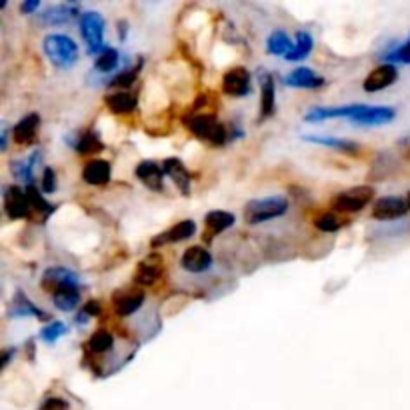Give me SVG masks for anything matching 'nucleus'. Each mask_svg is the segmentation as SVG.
I'll return each mask as SVG.
<instances>
[{
	"label": "nucleus",
	"mask_w": 410,
	"mask_h": 410,
	"mask_svg": "<svg viewBox=\"0 0 410 410\" xmlns=\"http://www.w3.org/2000/svg\"><path fill=\"white\" fill-rule=\"evenodd\" d=\"M39 410H68V402L64 398L52 396V398H46Z\"/></svg>",
	"instance_id": "40"
},
{
	"label": "nucleus",
	"mask_w": 410,
	"mask_h": 410,
	"mask_svg": "<svg viewBox=\"0 0 410 410\" xmlns=\"http://www.w3.org/2000/svg\"><path fill=\"white\" fill-rule=\"evenodd\" d=\"M372 196L374 190L370 186H356L336 194L330 203V208L334 212H360L372 201Z\"/></svg>",
	"instance_id": "5"
},
{
	"label": "nucleus",
	"mask_w": 410,
	"mask_h": 410,
	"mask_svg": "<svg viewBox=\"0 0 410 410\" xmlns=\"http://www.w3.org/2000/svg\"><path fill=\"white\" fill-rule=\"evenodd\" d=\"M307 143L322 144L328 148H334V150H340V152H347V154H356L358 152V144L352 143V141H345V139H332V136H312L308 134L305 136Z\"/></svg>",
	"instance_id": "31"
},
{
	"label": "nucleus",
	"mask_w": 410,
	"mask_h": 410,
	"mask_svg": "<svg viewBox=\"0 0 410 410\" xmlns=\"http://www.w3.org/2000/svg\"><path fill=\"white\" fill-rule=\"evenodd\" d=\"M82 39L88 46L90 54H101L104 48V19L99 12H84L81 14Z\"/></svg>",
	"instance_id": "4"
},
{
	"label": "nucleus",
	"mask_w": 410,
	"mask_h": 410,
	"mask_svg": "<svg viewBox=\"0 0 410 410\" xmlns=\"http://www.w3.org/2000/svg\"><path fill=\"white\" fill-rule=\"evenodd\" d=\"M161 267L156 265H150V263H143L141 267L136 268V274H134V283L139 287H152L158 278H161Z\"/></svg>",
	"instance_id": "33"
},
{
	"label": "nucleus",
	"mask_w": 410,
	"mask_h": 410,
	"mask_svg": "<svg viewBox=\"0 0 410 410\" xmlns=\"http://www.w3.org/2000/svg\"><path fill=\"white\" fill-rule=\"evenodd\" d=\"M119 61H121V54H119V50H116V48H110V46H106L103 52L96 57L94 66H96V70H101V72H112V70L119 66Z\"/></svg>",
	"instance_id": "34"
},
{
	"label": "nucleus",
	"mask_w": 410,
	"mask_h": 410,
	"mask_svg": "<svg viewBox=\"0 0 410 410\" xmlns=\"http://www.w3.org/2000/svg\"><path fill=\"white\" fill-rule=\"evenodd\" d=\"M396 110L392 106H369V104H358L356 112L352 114L350 123L356 126H382L394 121Z\"/></svg>",
	"instance_id": "6"
},
{
	"label": "nucleus",
	"mask_w": 410,
	"mask_h": 410,
	"mask_svg": "<svg viewBox=\"0 0 410 410\" xmlns=\"http://www.w3.org/2000/svg\"><path fill=\"white\" fill-rule=\"evenodd\" d=\"M194 232H196V223H194V221H183V223L174 225L172 228L164 230L163 234L154 236L150 245H152V248H156V246L163 245L183 243V240H188L190 236H194Z\"/></svg>",
	"instance_id": "12"
},
{
	"label": "nucleus",
	"mask_w": 410,
	"mask_h": 410,
	"mask_svg": "<svg viewBox=\"0 0 410 410\" xmlns=\"http://www.w3.org/2000/svg\"><path fill=\"white\" fill-rule=\"evenodd\" d=\"M223 90L228 96H234V99H240L250 94L252 90V76L250 72L243 68V66H236V68H230L223 76Z\"/></svg>",
	"instance_id": "8"
},
{
	"label": "nucleus",
	"mask_w": 410,
	"mask_h": 410,
	"mask_svg": "<svg viewBox=\"0 0 410 410\" xmlns=\"http://www.w3.org/2000/svg\"><path fill=\"white\" fill-rule=\"evenodd\" d=\"M79 17V8L74 4H54L42 12L41 21L46 26H64Z\"/></svg>",
	"instance_id": "17"
},
{
	"label": "nucleus",
	"mask_w": 410,
	"mask_h": 410,
	"mask_svg": "<svg viewBox=\"0 0 410 410\" xmlns=\"http://www.w3.org/2000/svg\"><path fill=\"white\" fill-rule=\"evenodd\" d=\"M10 316H17V318H22V316H37L41 320H50V316L46 312H42L41 308L37 307L22 290H17L14 292V300L10 305Z\"/></svg>",
	"instance_id": "21"
},
{
	"label": "nucleus",
	"mask_w": 410,
	"mask_h": 410,
	"mask_svg": "<svg viewBox=\"0 0 410 410\" xmlns=\"http://www.w3.org/2000/svg\"><path fill=\"white\" fill-rule=\"evenodd\" d=\"M181 265L188 272L201 274V272H205V270L212 267V254L206 250L205 246H190L183 254Z\"/></svg>",
	"instance_id": "15"
},
{
	"label": "nucleus",
	"mask_w": 410,
	"mask_h": 410,
	"mask_svg": "<svg viewBox=\"0 0 410 410\" xmlns=\"http://www.w3.org/2000/svg\"><path fill=\"white\" fill-rule=\"evenodd\" d=\"M39 128H41V116L37 112H30L14 124L12 139L19 146H32L39 139Z\"/></svg>",
	"instance_id": "10"
},
{
	"label": "nucleus",
	"mask_w": 410,
	"mask_h": 410,
	"mask_svg": "<svg viewBox=\"0 0 410 410\" xmlns=\"http://www.w3.org/2000/svg\"><path fill=\"white\" fill-rule=\"evenodd\" d=\"M52 303L62 312H70L81 305V287L79 283H66L52 292Z\"/></svg>",
	"instance_id": "16"
},
{
	"label": "nucleus",
	"mask_w": 410,
	"mask_h": 410,
	"mask_svg": "<svg viewBox=\"0 0 410 410\" xmlns=\"http://www.w3.org/2000/svg\"><path fill=\"white\" fill-rule=\"evenodd\" d=\"M385 61L387 64H410V39L402 46L394 48L392 52H387Z\"/></svg>",
	"instance_id": "38"
},
{
	"label": "nucleus",
	"mask_w": 410,
	"mask_h": 410,
	"mask_svg": "<svg viewBox=\"0 0 410 410\" xmlns=\"http://www.w3.org/2000/svg\"><path fill=\"white\" fill-rule=\"evenodd\" d=\"M288 201L283 196H267V198H254L245 206V223L250 226L263 225L267 221L278 218L287 214Z\"/></svg>",
	"instance_id": "2"
},
{
	"label": "nucleus",
	"mask_w": 410,
	"mask_h": 410,
	"mask_svg": "<svg viewBox=\"0 0 410 410\" xmlns=\"http://www.w3.org/2000/svg\"><path fill=\"white\" fill-rule=\"evenodd\" d=\"M104 103L108 106V110L114 112V114H128V112H132V110L136 108L139 99H136L134 92L123 90V92H112V94H108Z\"/></svg>",
	"instance_id": "25"
},
{
	"label": "nucleus",
	"mask_w": 410,
	"mask_h": 410,
	"mask_svg": "<svg viewBox=\"0 0 410 410\" xmlns=\"http://www.w3.org/2000/svg\"><path fill=\"white\" fill-rule=\"evenodd\" d=\"M136 178L143 183L146 188L154 190V192H161L164 188V168L154 161H143V163L136 166Z\"/></svg>",
	"instance_id": "13"
},
{
	"label": "nucleus",
	"mask_w": 410,
	"mask_h": 410,
	"mask_svg": "<svg viewBox=\"0 0 410 410\" xmlns=\"http://www.w3.org/2000/svg\"><path fill=\"white\" fill-rule=\"evenodd\" d=\"M12 352H14V349H6L4 352H2V367H6V365L10 362V356H12Z\"/></svg>",
	"instance_id": "43"
},
{
	"label": "nucleus",
	"mask_w": 410,
	"mask_h": 410,
	"mask_svg": "<svg viewBox=\"0 0 410 410\" xmlns=\"http://www.w3.org/2000/svg\"><path fill=\"white\" fill-rule=\"evenodd\" d=\"M81 154H96V152H101L104 150V144L101 141V136H99V132H94V130H86V132H82L81 136L74 141L72 144Z\"/></svg>",
	"instance_id": "29"
},
{
	"label": "nucleus",
	"mask_w": 410,
	"mask_h": 410,
	"mask_svg": "<svg viewBox=\"0 0 410 410\" xmlns=\"http://www.w3.org/2000/svg\"><path fill=\"white\" fill-rule=\"evenodd\" d=\"M26 196H28V205H30V216L37 218L39 223H44L54 212V205H48L44 201V196L34 188V185L26 186Z\"/></svg>",
	"instance_id": "26"
},
{
	"label": "nucleus",
	"mask_w": 410,
	"mask_h": 410,
	"mask_svg": "<svg viewBox=\"0 0 410 410\" xmlns=\"http://www.w3.org/2000/svg\"><path fill=\"white\" fill-rule=\"evenodd\" d=\"M407 203H409V208H410V192H409V196H407Z\"/></svg>",
	"instance_id": "46"
},
{
	"label": "nucleus",
	"mask_w": 410,
	"mask_h": 410,
	"mask_svg": "<svg viewBox=\"0 0 410 410\" xmlns=\"http://www.w3.org/2000/svg\"><path fill=\"white\" fill-rule=\"evenodd\" d=\"M82 314H86L88 318H90V316H99V314H101V303H99V300H88V303L82 307Z\"/></svg>",
	"instance_id": "41"
},
{
	"label": "nucleus",
	"mask_w": 410,
	"mask_h": 410,
	"mask_svg": "<svg viewBox=\"0 0 410 410\" xmlns=\"http://www.w3.org/2000/svg\"><path fill=\"white\" fill-rule=\"evenodd\" d=\"M396 76H398L396 66L385 62V64L376 66V68L370 72L369 76L365 79L362 88H365L367 92H378V90H385V88H389L390 84H394V82H396Z\"/></svg>",
	"instance_id": "11"
},
{
	"label": "nucleus",
	"mask_w": 410,
	"mask_h": 410,
	"mask_svg": "<svg viewBox=\"0 0 410 410\" xmlns=\"http://www.w3.org/2000/svg\"><path fill=\"white\" fill-rule=\"evenodd\" d=\"M39 6H41V2H39V0H30V2H24V4H21V10L24 12V14H30V12H34Z\"/></svg>",
	"instance_id": "42"
},
{
	"label": "nucleus",
	"mask_w": 410,
	"mask_h": 410,
	"mask_svg": "<svg viewBox=\"0 0 410 410\" xmlns=\"http://www.w3.org/2000/svg\"><path fill=\"white\" fill-rule=\"evenodd\" d=\"M41 150H34V152L26 158V163H22V161H12V163H10L12 174H14L19 181L26 183V186H32V183H34V166L41 163Z\"/></svg>",
	"instance_id": "27"
},
{
	"label": "nucleus",
	"mask_w": 410,
	"mask_h": 410,
	"mask_svg": "<svg viewBox=\"0 0 410 410\" xmlns=\"http://www.w3.org/2000/svg\"><path fill=\"white\" fill-rule=\"evenodd\" d=\"M234 221H236V218H234V214H232V212H226V210H212V212H208V214L205 216L206 243H210L216 234H221V232L228 230L230 226L234 225Z\"/></svg>",
	"instance_id": "19"
},
{
	"label": "nucleus",
	"mask_w": 410,
	"mask_h": 410,
	"mask_svg": "<svg viewBox=\"0 0 410 410\" xmlns=\"http://www.w3.org/2000/svg\"><path fill=\"white\" fill-rule=\"evenodd\" d=\"M292 41L287 32L283 30H274L267 41V50L268 54H276V57H287L288 52L292 50Z\"/></svg>",
	"instance_id": "32"
},
{
	"label": "nucleus",
	"mask_w": 410,
	"mask_h": 410,
	"mask_svg": "<svg viewBox=\"0 0 410 410\" xmlns=\"http://www.w3.org/2000/svg\"><path fill=\"white\" fill-rule=\"evenodd\" d=\"M42 46L44 54L57 68H72L79 61V46L66 34H48Z\"/></svg>",
	"instance_id": "1"
},
{
	"label": "nucleus",
	"mask_w": 410,
	"mask_h": 410,
	"mask_svg": "<svg viewBox=\"0 0 410 410\" xmlns=\"http://www.w3.org/2000/svg\"><path fill=\"white\" fill-rule=\"evenodd\" d=\"M8 130L6 128H2V139H0V148L2 150H6V146H8Z\"/></svg>",
	"instance_id": "44"
},
{
	"label": "nucleus",
	"mask_w": 410,
	"mask_h": 410,
	"mask_svg": "<svg viewBox=\"0 0 410 410\" xmlns=\"http://www.w3.org/2000/svg\"><path fill=\"white\" fill-rule=\"evenodd\" d=\"M287 86H292V88H307V90H314V88H320L325 84V79L318 76L314 70H310L307 66H298L294 68L287 79Z\"/></svg>",
	"instance_id": "20"
},
{
	"label": "nucleus",
	"mask_w": 410,
	"mask_h": 410,
	"mask_svg": "<svg viewBox=\"0 0 410 410\" xmlns=\"http://www.w3.org/2000/svg\"><path fill=\"white\" fill-rule=\"evenodd\" d=\"M114 347V336L108 332V330H96L90 340L86 342V352L92 354V356H101V354H106L108 350Z\"/></svg>",
	"instance_id": "28"
},
{
	"label": "nucleus",
	"mask_w": 410,
	"mask_h": 410,
	"mask_svg": "<svg viewBox=\"0 0 410 410\" xmlns=\"http://www.w3.org/2000/svg\"><path fill=\"white\" fill-rule=\"evenodd\" d=\"M163 168H164V174L172 178V183L183 190V194H188L192 176H190V172L186 170L185 164L181 163L178 158H166V161L163 163Z\"/></svg>",
	"instance_id": "22"
},
{
	"label": "nucleus",
	"mask_w": 410,
	"mask_h": 410,
	"mask_svg": "<svg viewBox=\"0 0 410 410\" xmlns=\"http://www.w3.org/2000/svg\"><path fill=\"white\" fill-rule=\"evenodd\" d=\"M312 46H314V41H312V37L305 32V30H300V32H296V42H294V46H292V50L288 52L287 61L290 62H298V61H305L308 54L312 52Z\"/></svg>",
	"instance_id": "30"
},
{
	"label": "nucleus",
	"mask_w": 410,
	"mask_h": 410,
	"mask_svg": "<svg viewBox=\"0 0 410 410\" xmlns=\"http://www.w3.org/2000/svg\"><path fill=\"white\" fill-rule=\"evenodd\" d=\"M345 225V221L342 218H338L336 216V212H328V214H322L318 221H316V228L318 230H322V232H336V230H340Z\"/></svg>",
	"instance_id": "37"
},
{
	"label": "nucleus",
	"mask_w": 410,
	"mask_h": 410,
	"mask_svg": "<svg viewBox=\"0 0 410 410\" xmlns=\"http://www.w3.org/2000/svg\"><path fill=\"white\" fill-rule=\"evenodd\" d=\"M2 198H4V212L10 221H21L30 216L28 196H26V190H22L21 186H8Z\"/></svg>",
	"instance_id": "7"
},
{
	"label": "nucleus",
	"mask_w": 410,
	"mask_h": 410,
	"mask_svg": "<svg viewBox=\"0 0 410 410\" xmlns=\"http://www.w3.org/2000/svg\"><path fill=\"white\" fill-rule=\"evenodd\" d=\"M119 26H121V41H124L126 39V22H121Z\"/></svg>",
	"instance_id": "45"
},
{
	"label": "nucleus",
	"mask_w": 410,
	"mask_h": 410,
	"mask_svg": "<svg viewBox=\"0 0 410 410\" xmlns=\"http://www.w3.org/2000/svg\"><path fill=\"white\" fill-rule=\"evenodd\" d=\"M66 283H79V276L68 268H48L42 276V288L50 294Z\"/></svg>",
	"instance_id": "24"
},
{
	"label": "nucleus",
	"mask_w": 410,
	"mask_h": 410,
	"mask_svg": "<svg viewBox=\"0 0 410 410\" xmlns=\"http://www.w3.org/2000/svg\"><path fill=\"white\" fill-rule=\"evenodd\" d=\"M64 334H66V327L62 325L61 320H52V322H48L41 330V338L44 342H48V345H54Z\"/></svg>",
	"instance_id": "36"
},
{
	"label": "nucleus",
	"mask_w": 410,
	"mask_h": 410,
	"mask_svg": "<svg viewBox=\"0 0 410 410\" xmlns=\"http://www.w3.org/2000/svg\"><path fill=\"white\" fill-rule=\"evenodd\" d=\"M141 66H143V62H139L134 68H126V70H123V72H119V74H116L112 81L108 82V86H116V88H128L132 82L136 81Z\"/></svg>",
	"instance_id": "35"
},
{
	"label": "nucleus",
	"mask_w": 410,
	"mask_h": 410,
	"mask_svg": "<svg viewBox=\"0 0 410 410\" xmlns=\"http://www.w3.org/2000/svg\"><path fill=\"white\" fill-rule=\"evenodd\" d=\"M274 81L267 72H260V121H267L274 114Z\"/></svg>",
	"instance_id": "23"
},
{
	"label": "nucleus",
	"mask_w": 410,
	"mask_h": 410,
	"mask_svg": "<svg viewBox=\"0 0 410 410\" xmlns=\"http://www.w3.org/2000/svg\"><path fill=\"white\" fill-rule=\"evenodd\" d=\"M143 303L144 290H141V288L116 292L114 298H112V307H114L119 316H130V314H134L139 308L143 307Z\"/></svg>",
	"instance_id": "14"
},
{
	"label": "nucleus",
	"mask_w": 410,
	"mask_h": 410,
	"mask_svg": "<svg viewBox=\"0 0 410 410\" xmlns=\"http://www.w3.org/2000/svg\"><path fill=\"white\" fill-rule=\"evenodd\" d=\"M82 181L86 185L103 186L110 181V163L104 158H92L82 168Z\"/></svg>",
	"instance_id": "18"
},
{
	"label": "nucleus",
	"mask_w": 410,
	"mask_h": 410,
	"mask_svg": "<svg viewBox=\"0 0 410 410\" xmlns=\"http://www.w3.org/2000/svg\"><path fill=\"white\" fill-rule=\"evenodd\" d=\"M409 203L400 196H385L378 198L372 206V218L376 221H396L409 212Z\"/></svg>",
	"instance_id": "9"
},
{
	"label": "nucleus",
	"mask_w": 410,
	"mask_h": 410,
	"mask_svg": "<svg viewBox=\"0 0 410 410\" xmlns=\"http://www.w3.org/2000/svg\"><path fill=\"white\" fill-rule=\"evenodd\" d=\"M42 190L46 194H52L57 190V174L52 168H44V174H42Z\"/></svg>",
	"instance_id": "39"
},
{
	"label": "nucleus",
	"mask_w": 410,
	"mask_h": 410,
	"mask_svg": "<svg viewBox=\"0 0 410 410\" xmlns=\"http://www.w3.org/2000/svg\"><path fill=\"white\" fill-rule=\"evenodd\" d=\"M188 130L206 143L214 144V146H223L228 141V128L225 124H221L214 114H208V112H198V114H192L188 121H186Z\"/></svg>",
	"instance_id": "3"
}]
</instances>
